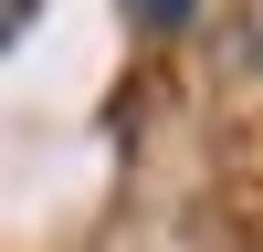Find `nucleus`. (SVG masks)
<instances>
[{"instance_id":"obj_2","label":"nucleus","mask_w":263,"mask_h":252,"mask_svg":"<svg viewBox=\"0 0 263 252\" xmlns=\"http://www.w3.org/2000/svg\"><path fill=\"white\" fill-rule=\"evenodd\" d=\"M42 0H0V42H21V21H32Z\"/></svg>"},{"instance_id":"obj_1","label":"nucleus","mask_w":263,"mask_h":252,"mask_svg":"<svg viewBox=\"0 0 263 252\" xmlns=\"http://www.w3.org/2000/svg\"><path fill=\"white\" fill-rule=\"evenodd\" d=\"M126 11H137V21H147V32H179V21H190V11H200V0H126Z\"/></svg>"}]
</instances>
